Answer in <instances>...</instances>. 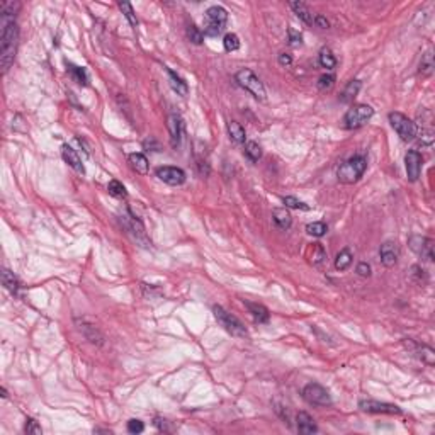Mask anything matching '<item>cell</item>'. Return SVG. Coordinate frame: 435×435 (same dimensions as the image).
Masks as SVG:
<instances>
[{
	"instance_id": "obj_41",
	"label": "cell",
	"mask_w": 435,
	"mask_h": 435,
	"mask_svg": "<svg viewBox=\"0 0 435 435\" xmlns=\"http://www.w3.org/2000/svg\"><path fill=\"white\" fill-rule=\"evenodd\" d=\"M143 430H145V425H143L141 420H135V418H133V420L128 422V432L129 433H141Z\"/></svg>"
},
{
	"instance_id": "obj_29",
	"label": "cell",
	"mask_w": 435,
	"mask_h": 435,
	"mask_svg": "<svg viewBox=\"0 0 435 435\" xmlns=\"http://www.w3.org/2000/svg\"><path fill=\"white\" fill-rule=\"evenodd\" d=\"M318 61H320V65L323 68H327V70H333L337 65V58L333 56L330 48H323L320 51V56H318Z\"/></svg>"
},
{
	"instance_id": "obj_24",
	"label": "cell",
	"mask_w": 435,
	"mask_h": 435,
	"mask_svg": "<svg viewBox=\"0 0 435 435\" xmlns=\"http://www.w3.org/2000/svg\"><path fill=\"white\" fill-rule=\"evenodd\" d=\"M360 87H362L360 80H350V82L347 83V87L343 89V92H342V95H340V100H342V102H345V104L354 102V99L357 97Z\"/></svg>"
},
{
	"instance_id": "obj_19",
	"label": "cell",
	"mask_w": 435,
	"mask_h": 435,
	"mask_svg": "<svg viewBox=\"0 0 435 435\" xmlns=\"http://www.w3.org/2000/svg\"><path fill=\"white\" fill-rule=\"evenodd\" d=\"M296 422H298L299 433H316L318 432L315 420H313L306 411H299L298 417H296Z\"/></svg>"
},
{
	"instance_id": "obj_7",
	"label": "cell",
	"mask_w": 435,
	"mask_h": 435,
	"mask_svg": "<svg viewBox=\"0 0 435 435\" xmlns=\"http://www.w3.org/2000/svg\"><path fill=\"white\" fill-rule=\"evenodd\" d=\"M389 123H391V128L398 133V136H400L403 141H411L418 136L417 124L413 123L410 118H406L405 114L391 113L389 114Z\"/></svg>"
},
{
	"instance_id": "obj_12",
	"label": "cell",
	"mask_w": 435,
	"mask_h": 435,
	"mask_svg": "<svg viewBox=\"0 0 435 435\" xmlns=\"http://www.w3.org/2000/svg\"><path fill=\"white\" fill-rule=\"evenodd\" d=\"M157 177L168 185H182L185 182V172L179 167H158Z\"/></svg>"
},
{
	"instance_id": "obj_34",
	"label": "cell",
	"mask_w": 435,
	"mask_h": 435,
	"mask_svg": "<svg viewBox=\"0 0 435 435\" xmlns=\"http://www.w3.org/2000/svg\"><path fill=\"white\" fill-rule=\"evenodd\" d=\"M119 9H121V12L124 14V17L128 19V23L133 26V28H136V26H138V19H136L135 10H133V5H131L129 2H119Z\"/></svg>"
},
{
	"instance_id": "obj_28",
	"label": "cell",
	"mask_w": 435,
	"mask_h": 435,
	"mask_svg": "<svg viewBox=\"0 0 435 435\" xmlns=\"http://www.w3.org/2000/svg\"><path fill=\"white\" fill-rule=\"evenodd\" d=\"M2 282L5 286V289H9L12 294H17V291L20 288V282H19V279L14 275V272H10V270L4 269L2 270Z\"/></svg>"
},
{
	"instance_id": "obj_20",
	"label": "cell",
	"mask_w": 435,
	"mask_h": 435,
	"mask_svg": "<svg viewBox=\"0 0 435 435\" xmlns=\"http://www.w3.org/2000/svg\"><path fill=\"white\" fill-rule=\"evenodd\" d=\"M308 252H310L308 258H310V262L313 265L321 267L323 264H327V252H325V248L321 247V243H313V245H310V248H308Z\"/></svg>"
},
{
	"instance_id": "obj_27",
	"label": "cell",
	"mask_w": 435,
	"mask_h": 435,
	"mask_svg": "<svg viewBox=\"0 0 435 435\" xmlns=\"http://www.w3.org/2000/svg\"><path fill=\"white\" fill-rule=\"evenodd\" d=\"M291 9L294 10V14L303 20L304 24L311 26L313 24V14L310 12V9L306 7V4L303 2H291Z\"/></svg>"
},
{
	"instance_id": "obj_43",
	"label": "cell",
	"mask_w": 435,
	"mask_h": 435,
	"mask_svg": "<svg viewBox=\"0 0 435 435\" xmlns=\"http://www.w3.org/2000/svg\"><path fill=\"white\" fill-rule=\"evenodd\" d=\"M355 272H357L360 277H369V275H371V265L367 262H360L357 265V269H355Z\"/></svg>"
},
{
	"instance_id": "obj_8",
	"label": "cell",
	"mask_w": 435,
	"mask_h": 435,
	"mask_svg": "<svg viewBox=\"0 0 435 435\" xmlns=\"http://www.w3.org/2000/svg\"><path fill=\"white\" fill-rule=\"evenodd\" d=\"M301 395H303V398L310 403V405H315V406H330L332 405L330 393H328L327 388H323V386L318 383L306 384L303 391H301Z\"/></svg>"
},
{
	"instance_id": "obj_25",
	"label": "cell",
	"mask_w": 435,
	"mask_h": 435,
	"mask_svg": "<svg viewBox=\"0 0 435 435\" xmlns=\"http://www.w3.org/2000/svg\"><path fill=\"white\" fill-rule=\"evenodd\" d=\"M354 260V255H352V250L349 247L342 248L340 252L337 253V258H335V269L337 270H347L350 267V264Z\"/></svg>"
},
{
	"instance_id": "obj_6",
	"label": "cell",
	"mask_w": 435,
	"mask_h": 435,
	"mask_svg": "<svg viewBox=\"0 0 435 435\" xmlns=\"http://www.w3.org/2000/svg\"><path fill=\"white\" fill-rule=\"evenodd\" d=\"M374 116V109L367 104H354L345 116H343V126L347 129H357L367 123V121Z\"/></svg>"
},
{
	"instance_id": "obj_15",
	"label": "cell",
	"mask_w": 435,
	"mask_h": 435,
	"mask_svg": "<svg viewBox=\"0 0 435 435\" xmlns=\"http://www.w3.org/2000/svg\"><path fill=\"white\" fill-rule=\"evenodd\" d=\"M379 257L384 267H395L400 257V248L395 242H384L379 248Z\"/></svg>"
},
{
	"instance_id": "obj_21",
	"label": "cell",
	"mask_w": 435,
	"mask_h": 435,
	"mask_svg": "<svg viewBox=\"0 0 435 435\" xmlns=\"http://www.w3.org/2000/svg\"><path fill=\"white\" fill-rule=\"evenodd\" d=\"M245 306L248 308V311H250V315L253 316V320H255L257 323H267L269 321V310L264 304L245 301Z\"/></svg>"
},
{
	"instance_id": "obj_14",
	"label": "cell",
	"mask_w": 435,
	"mask_h": 435,
	"mask_svg": "<svg viewBox=\"0 0 435 435\" xmlns=\"http://www.w3.org/2000/svg\"><path fill=\"white\" fill-rule=\"evenodd\" d=\"M123 223H124V228L128 230L129 235L135 236L136 242H143L145 245H148V240H146V233H145V226L140 220H136L135 216H131L129 213L123 216Z\"/></svg>"
},
{
	"instance_id": "obj_30",
	"label": "cell",
	"mask_w": 435,
	"mask_h": 435,
	"mask_svg": "<svg viewBox=\"0 0 435 435\" xmlns=\"http://www.w3.org/2000/svg\"><path fill=\"white\" fill-rule=\"evenodd\" d=\"M245 155L250 162H258L262 158V148L258 146L255 141H247L245 143Z\"/></svg>"
},
{
	"instance_id": "obj_37",
	"label": "cell",
	"mask_w": 435,
	"mask_h": 435,
	"mask_svg": "<svg viewBox=\"0 0 435 435\" xmlns=\"http://www.w3.org/2000/svg\"><path fill=\"white\" fill-rule=\"evenodd\" d=\"M282 203L286 204V208H291V209H303V211H310V206L304 204L303 201L293 198V195H286L282 199Z\"/></svg>"
},
{
	"instance_id": "obj_35",
	"label": "cell",
	"mask_w": 435,
	"mask_h": 435,
	"mask_svg": "<svg viewBox=\"0 0 435 435\" xmlns=\"http://www.w3.org/2000/svg\"><path fill=\"white\" fill-rule=\"evenodd\" d=\"M187 38H189L190 43H194V45H203L204 34H203V31H201L199 28H195L194 24H190L189 28H187Z\"/></svg>"
},
{
	"instance_id": "obj_13",
	"label": "cell",
	"mask_w": 435,
	"mask_h": 435,
	"mask_svg": "<svg viewBox=\"0 0 435 435\" xmlns=\"http://www.w3.org/2000/svg\"><path fill=\"white\" fill-rule=\"evenodd\" d=\"M403 343H405V347L410 350V352L415 355V357H418L422 360V362H425L428 365H433L435 362V352L427 345H420V343L413 342L410 340V338H406V340H403Z\"/></svg>"
},
{
	"instance_id": "obj_4",
	"label": "cell",
	"mask_w": 435,
	"mask_h": 435,
	"mask_svg": "<svg viewBox=\"0 0 435 435\" xmlns=\"http://www.w3.org/2000/svg\"><path fill=\"white\" fill-rule=\"evenodd\" d=\"M228 20V12L221 5H213L206 10V24H204V34L206 36H220L223 33Z\"/></svg>"
},
{
	"instance_id": "obj_5",
	"label": "cell",
	"mask_w": 435,
	"mask_h": 435,
	"mask_svg": "<svg viewBox=\"0 0 435 435\" xmlns=\"http://www.w3.org/2000/svg\"><path fill=\"white\" fill-rule=\"evenodd\" d=\"M213 313H214L217 323H220V325L225 328L228 333H231L233 337H247L248 335L245 325H243V323L238 320L235 315L228 313L223 306H217V304L213 306Z\"/></svg>"
},
{
	"instance_id": "obj_22",
	"label": "cell",
	"mask_w": 435,
	"mask_h": 435,
	"mask_svg": "<svg viewBox=\"0 0 435 435\" xmlns=\"http://www.w3.org/2000/svg\"><path fill=\"white\" fill-rule=\"evenodd\" d=\"M272 217H274V223L277 225V228H280V230H289L291 225H293V217H291L289 211L286 209H274L272 211Z\"/></svg>"
},
{
	"instance_id": "obj_9",
	"label": "cell",
	"mask_w": 435,
	"mask_h": 435,
	"mask_svg": "<svg viewBox=\"0 0 435 435\" xmlns=\"http://www.w3.org/2000/svg\"><path fill=\"white\" fill-rule=\"evenodd\" d=\"M408 245L415 253H418L422 258L425 260L432 262L433 260V242L430 238H425V236H420V235H413L410 236L408 240Z\"/></svg>"
},
{
	"instance_id": "obj_11",
	"label": "cell",
	"mask_w": 435,
	"mask_h": 435,
	"mask_svg": "<svg viewBox=\"0 0 435 435\" xmlns=\"http://www.w3.org/2000/svg\"><path fill=\"white\" fill-rule=\"evenodd\" d=\"M422 165H423V158L417 150H410L405 157V167H406V175L410 182H417L418 177H420L422 172Z\"/></svg>"
},
{
	"instance_id": "obj_46",
	"label": "cell",
	"mask_w": 435,
	"mask_h": 435,
	"mask_svg": "<svg viewBox=\"0 0 435 435\" xmlns=\"http://www.w3.org/2000/svg\"><path fill=\"white\" fill-rule=\"evenodd\" d=\"M155 425L158 430H168L167 428V420H163V418H155Z\"/></svg>"
},
{
	"instance_id": "obj_38",
	"label": "cell",
	"mask_w": 435,
	"mask_h": 435,
	"mask_svg": "<svg viewBox=\"0 0 435 435\" xmlns=\"http://www.w3.org/2000/svg\"><path fill=\"white\" fill-rule=\"evenodd\" d=\"M68 70H70V73H72V77L75 78V80L80 83V85H87V82H89V78H87V72L83 70V68H80V67H73V65H70V68H68Z\"/></svg>"
},
{
	"instance_id": "obj_17",
	"label": "cell",
	"mask_w": 435,
	"mask_h": 435,
	"mask_svg": "<svg viewBox=\"0 0 435 435\" xmlns=\"http://www.w3.org/2000/svg\"><path fill=\"white\" fill-rule=\"evenodd\" d=\"M61 157H63V160H65L68 165L73 168V170H77L78 173H85V168H83V165H82L80 157H78V153L73 150L72 146L63 145V148H61Z\"/></svg>"
},
{
	"instance_id": "obj_3",
	"label": "cell",
	"mask_w": 435,
	"mask_h": 435,
	"mask_svg": "<svg viewBox=\"0 0 435 435\" xmlns=\"http://www.w3.org/2000/svg\"><path fill=\"white\" fill-rule=\"evenodd\" d=\"M235 80H236L238 85H240L242 89H245L247 92H250L257 100H265V95L267 94H265L264 83L260 82V78H258L255 73L250 70V68H242L240 72H236Z\"/></svg>"
},
{
	"instance_id": "obj_40",
	"label": "cell",
	"mask_w": 435,
	"mask_h": 435,
	"mask_svg": "<svg viewBox=\"0 0 435 435\" xmlns=\"http://www.w3.org/2000/svg\"><path fill=\"white\" fill-rule=\"evenodd\" d=\"M288 36H289V45L291 46H301V45H303V36H301L299 31L289 28L288 29Z\"/></svg>"
},
{
	"instance_id": "obj_39",
	"label": "cell",
	"mask_w": 435,
	"mask_h": 435,
	"mask_svg": "<svg viewBox=\"0 0 435 435\" xmlns=\"http://www.w3.org/2000/svg\"><path fill=\"white\" fill-rule=\"evenodd\" d=\"M333 83H335V77L330 75V73H325V75L318 78V89L320 90H330Z\"/></svg>"
},
{
	"instance_id": "obj_31",
	"label": "cell",
	"mask_w": 435,
	"mask_h": 435,
	"mask_svg": "<svg viewBox=\"0 0 435 435\" xmlns=\"http://www.w3.org/2000/svg\"><path fill=\"white\" fill-rule=\"evenodd\" d=\"M420 75L422 77H430L432 72H433V55L430 51L425 53V55L422 56V61H420Z\"/></svg>"
},
{
	"instance_id": "obj_16",
	"label": "cell",
	"mask_w": 435,
	"mask_h": 435,
	"mask_svg": "<svg viewBox=\"0 0 435 435\" xmlns=\"http://www.w3.org/2000/svg\"><path fill=\"white\" fill-rule=\"evenodd\" d=\"M168 131H170V145L173 148H177L180 145V140H182V135H184V123L179 116H168Z\"/></svg>"
},
{
	"instance_id": "obj_33",
	"label": "cell",
	"mask_w": 435,
	"mask_h": 435,
	"mask_svg": "<svg viewBox=\"0 0 435 435\" xmlns=\"http://www.w3.org/2000/svg\"><path fill=\"white\" fill-rule=\"evenodd\" d=\"M107 190H109L111 195H114V198H119V199H124L126 195H128V192H126V187L119 182V180H116V179H113L109 182Z\"/></svg>"
},
{
	"instance_id": "obj_45",
	"label": "cell",
	"mask_w": 435,
	"mask_h": 435,
	"mask_svg": "<svg viewBox=\"0 0 435 435\" xmlns=\"http://www.w3.org/2000/svg\"><path fill=\"white\" fill-rule=\"evenodd\" d=\"M279 65H282V67H291V65H293V58H291V55H288V53H280V55H279Z\"/></svg>"
},
{
	"instance_id": "obj_1",
	"label": "cell",
	"mask_w": 435,
	"mask_h": 435,
	"mask_svg": "<svg viewBox=\"0 0 435 435\" xmlns=\"http://www.w3.org/2000/svg\"><path fill=\"white\" fill-rule=\"evenodd\" d=\"M0 63H2V72H7L10 65L14 63L15 53H17V43H19V28L15 24L14 15L2 14L0 17Z\"/></svg>"
},
{
	"instance_id": "obj_42",
	"label": "cell",
	"mask_w": 435,
	"mask_h": 435,
	"mask_svg": "<svg viewBox=\"0 0 435 435\" xmlns=\"http://www.w3.org/2000/svg\"><path fill=\"white\" fill-rule=\"evenodd\" d=\"M26 433H41V427L38 425V422L34 418H28L26 420V427H24Z\"/></svg>"
},
{
	"instance_id": "obj_36",
	"label": "cell",
	"mask_w": 435,
	"mask_h": 435,
	"mask_svg": "<svg viewBox=\"0 0 435 435\" xmlns=\"http://www.w3.org/2000/svg\"><path fill=\"white\" fill-rule=\"evenodd\" d=\"M223 46H225L226 51H236V50H240V39H238L236 34L228 33L225 36V39H223Z\"/></svg>"
},
{
	"instance_id": "obj_18",
	"label": "cell",
	"mask_w": 435,
	"mask_h": 435,
	"mask_svg": "<svg viewBox=\"0 0 435 435\" xmlns=\"http://www.w3.org/2000/svg\"><path fill=\"white\" fill-rule=\"evenodd\" d=\"M128 160H129L131 168L136 173H140V175H146L148 173L150 163H148V158L143 155V153H131V155L128 157Z\"/></svg>"
},
{
	"instance_id": "obj_32",
	"label": "cell",
	"mask_w": 435,
	"mask_h": 435,
	"mask_svg": "<svg viewBox=\"0 0 435 435\" xmlns=\"http://www.w3.org/2000/svg\"><path fill=\"white\" fill-rule=\"evenodd\" d=\"M306 231H308V235L316 236V238H321V236L327 235L328 226H327L323 221H315V223H310V225L306 226Z\"/></svg>"
},
{
	"instance_id": "obj_10",
	"label": "cell",
	"mask_w": 435,
	"mask_h": 435,
	"mask_svg": "<svg viewBox=\"0 0 435 435\" xmlns=\"http://www.w3.org/2000/svg\"><path fill=\"white\" fill-rule=\"evenodd\" d=\"M359 408L367 413H386V415H401V410L396 405L391 403H379L373 400H362L359 401Z\"/></svg>"
},
{
	"instance_id": "obj_44",
	"label": "cell",
	"mask_w": 435,
	"mask_h": 435,
	"mask_svg": "<svg viewBox=\"0 0 435 435\" xmlns=\"http://www.w3.org/2000/svg\"><path fill=\"white\" fill-rule=\"evenodd\" d=\"M313 23H315V24L318 26V28H321V29H327V28H330V23H328L325 15H321V14H318L316 17L313 19Z\"/></svg>"
},
{
	"instance_id": "obj_23",
	"label": "cell",
	"mask_w": 435,
	"mask_h": 435,
	"mask_svg": "<svg viewBox=\"0 0 435 435\" xmlns=\"http://www.w3.org/2000/svg\"><path fill=\"white\" fill-rule=\"evenodd\" d=\"M228 135L235 143H245L247 140L245 128L238 121H228Z\"/></svg>"
},
{
	"instance_id": "obj_2",
	"label": "cell",
	"mask_w": 435,
	"mask_h": 435,
	"mask_svg": "<svg viewBox=\"0 0 435 435\" xmlns=\"http://www.w3.org/2000/svg\"><path fill=\"white\" fill-rule=\"evenodd\" d=\"M365 168H367V160L362 155H355L338 167L337 177L342 184H354L362 177Z\"/></svg>"
},
{
	"instance_id": "obj_26",
	"label": "cell",
	"mask_w": 435,
	"mask_h": 435,
	"mask_svg": "<svg viewBox=\"0 0 435 435\" xmlns=\"http://www.w3.org/2000/svg\"><path fill=\"white\" fill-rule=\"evenodd\" d=\"M167 73H168V78H170V85L175 92L179 95H187L189 87H187V83L184 82V78L179 77L173 70H170V68H167Z\"/></svg>"
}]
</instances>
